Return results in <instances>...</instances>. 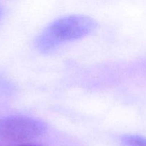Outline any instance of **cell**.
<instances>
[{"instance_id":"obj_4","label":"cell","mask_w":146,"mask_h":146,"mask_svg":"<svg viewBox=\"0 0 146 146\" xmlns=\"http://www.w3.org/2000/svg\"><path fill=\"white\" fill-rule=\"evenodd\" d=\"M1 15H2V8H1V7L0 6V19H1Z\"/></svg>"},{"instance_id":"obj_1","label":"cell","mask_w":146,"mask_h":146,"mask_svg":"<svg viewBox=\"0 0 146 146\" xmlns=\"http://www.w3.org/2000/svg\"><path fill=\"white\" fill-rule=\"evenodd\" d=\"M97 23L94 19L84 15L63 17L50 24L36 39L39 51L46 53L63 43L80 39L95 30Z\"/></svg>"},{"instance_id":"obj_3","label":"cell","mask_w":146,"mask_h":146,"mask_svg":"<svg viewBox=\"0 0 146 146\" xmlns=\"http://www.w3.org/2000/svg\"><path fill=\"white\" fill-rule=\"evenodd\" d=\"M123 142L128 146H146V138L139 135L125 136Z\"/></svg>"},{"instance_id":"obj_5","label":"cell","mask_w":146,"mask_h":146,"mask_svg":"<svg viewBox=\"0 0 146 146\" xmlns=\"http://www.w3.org/2000/svg\"><path fill=\"white\" fill-rule=\"evenodd\" d=\"M22 146H38V145H22Z\"/></svg>"},{"instance_id":"obj_2","label":"cell","mask_w":146,"mask_h":146,"mask_svg":"<svg viewBox=\"0 0 146 146\" xmlns=\"http://www.w3.org/2000/svg\"><path fill=\"white\" fill-rule=\"evenodd\" d=\"M46 125L31 117L15 115L0 120V134L15 141H29L41 136L46 131Z\"/></svg>"}]
</instances>
